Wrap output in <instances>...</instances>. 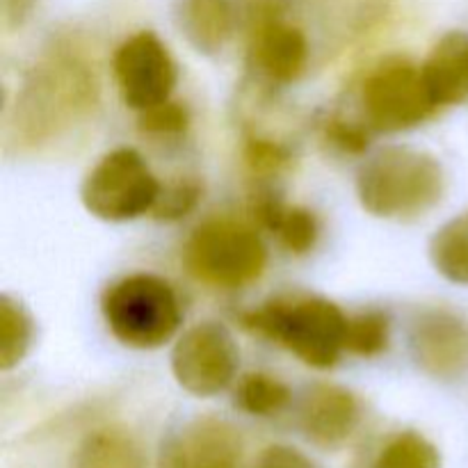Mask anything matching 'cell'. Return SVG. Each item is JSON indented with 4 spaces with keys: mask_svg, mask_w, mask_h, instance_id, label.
I'll return each instance as SVG.
<instances>
[{
    "mask_svg": "<svg viewBox=\"0 0 468 468\" xmlns=\"http://www.w3.org/2000/svg\"><path fill=\"white\" fill-rule=\"evenodd\" d=\"M99 85L90 64L67 48L37 59L14 110L12 131L21 144H44L71 128L96 105Z\"/></svg>",
    "mask_w": 468,
    "mask_h": 468,
    "instance_id": "cell-1",
    "label": "cell"
},
{
    "mask_svg": "<svg viewBox=\"0 0 468 468\" xmlns=\"http://www.w3.org/2000/svg\"><path fill=\"white\" fill-rule=\"evenodd\" d=\"M446 192V172L437 155L407 144L375 151L356 174V199L378 219H419Z\"/></svg>",
    "mask_w": 468,
    "mask_h": 468,
    "instance_id": "cell-2",
    "label": "cell"
},
{
    "mask_svg": "<svg viewBox=\"0 0 468 468\" xmlns=\"http://www.w3.org/2000/svg\"><path fill=\"white\" fill-rule=\"evenodd\" d=\"M240 324L315 370L334 368L346 352L347 315L327 297H272L240 314Z\"/></svg>",
    "mask_w": 468,
    "mask_h": 468,
    "instance_id": "cell-3",
    "label": "cell"
},
{
    "mask_svg": "<svg viewBox=\"0 0 468 468\" xmlns=\"http://www.w3.org/2000/svg\"><path fill=\"white\" fill-rule=\"evenodd\" d=\"M101 314L114 341L142 352L167 346L183 324L176 288L154 272H133L110 283Z\"/></svg>",
    "mask_w": 468,
    "mask_h": 468,
    "instance_id": "cell-4",
    "label": "cell"
},
{
    "mask_svg": "<svg viewBox=\"0 0 468 468\" xmlns=\"http://www.w3.org/2000/svg\"><path fill=\"white\" fill-rule=\"evenodd\" d=\"M268 245L259 229L236 218H210L192 229L183 268L195 282L218 291H242L268 270Z\"/></svg>",
    "mask_w": 468,
    "mask_h": 468,
    "instance_id": "cell-5",
    "label": "cell"
},
{
    "mask_svg": "<svg viewBox=\"0 0 468 468\" xmlns=\"http://www.w3.org/2000/svg\"><path fill=\"white\" fill-rule=\"evenodd\" d=\"M163 183L144 155L133 146H117L96 160L80 186L87 213L103 222L122 224L154 213Z\"/></svg>",
    "mask_w": 468,
    "mask_h": 468,
    "instance_id": "cell-6",
    "label": "cell"
},
{
    "mask_svg": "<svg viewBox=\"0 0 468 468\" xmlns=\"http://www.w3.org/2000/svg\"><path fill=\"white\" fill-rule=\"evenodd\" d=\"M359 101L364 122L378 133L410 131L439 110L425 85L420 64L405 55L379 59L361 82Z\"/></svg>",
    "mask_w": 468,
    "mask_h": 468,
    "instance_id": "cell-7",
    "label": "cell"
},
{
    "mask_svg": "<svg viewBox=\"0 0 468 468\" xmlns=\"http://www.w3.org/2000/svg\"><path fill=\"white\" fill-rule=\"evenodd\" d=\"M172 375L178 387L197 398H213L236 382L240 347L231 329L218 320H201L176 338Z\"/></svg>",
    "mask_w": 468,
    "mask_h": 468,
    "instance_id": "cell-8",
    "label": "cell"
},
{
    "mask_svg": "<svg viewBox=\"0 0 468 468\" xmlns=\"http://www.w3.org/2000/svg\"><path fill=\"white\" fill-rule=\"evenodd\" d=\"M112 78L123 105L140 114L172 99L178 64L155 32L140 30L114 50Z\"/></svg>",
    "mask_w": 468,
    "mask_h": 468,
    "instance_id": "cell-9",
    "label": "cell"
},
{
    "mask_svg": "<svg viewBox=\"0 0 468 468\" xmlns=\"http://www.w3.org/2000/svg\"><path fill=\"white\" fill-rule=\"evenodd\" d=\"M416 366L434 379H460L468 373V320L448 309L420 311L410 329Z\"/></svg>",
    "mask_w": 468,
    "mask_h": 468,
    "instance_id": "cell-10",
    "label": "cell"
},
{
    "mask_svg": "<svg viewBox=\"0 0 468 468\" xmlns=\"http://www.w3.org/2000/svg\"><path fill=\"white\" fill-rule=\"evenodd\" d=\"M242 439L215 416L192 419L163 448L158 468H240Z\"/></svg>",
    "mask_w": 468,
    "mask_h": 468,
    "instance_id": "cell-11",
    "label": "cell"
},
{
    "mask_svg": "<svg viewBox=\"0 0 468 468\" xmlns=\"http://www.w3.org/2000/svg\"><path fill=\"white\" fill-rule=\"evenodd\" d=\"M359 420V400L338 384H315L302 400V430L320 448H341L355 434Z\"/></svg>",
    "mask_w": 468,
    "mask_h": 468,
    "instance_id": "cell-12",
    "label": "cell"
},
{
    "mask_svg": "<svg viewBox=\"0 0 468 468\" xmlns=\"http://www.w3.org/2000/svg\"><path fill=\"white\" fill-rule=\"evenodd\" d=\"M256 69L277 85H292L309 67V39L292 23L272 18L256 30L251 41Z\"/></svg>",
    "mask_w": 468,
    "mask_h": 468,
    "instance_id": "cell-13",
    "label": "cell"
},
{
    "mask_svg": "<svg viewBox=\"0 0 468 468\" xmlns=\"http://www.w3.org/2000/svg\"><path fill=\"white\" fill-rule=\"evenodd\" d=\"M437 108L468 103V32L451 30L420 64Z\"/></svg>",
    "mask_w": 468,
    "mask_h": 468,
    "instance_id": "cell-14",
    "label": "cell"
},
{
    "mask_svg": "<svg viewBox=\"0 0 468 468\" xmlns=\"http://www.w3.org/2000/svg\"><path fill=\"white\" fill-rule=\"evenodd\" d=\"M251 215L261 227L277 233L283 250L295 256L314 251L320 238V222L306 206H288L274 195H259L251 206Z\"/></svg>",
    "mask_w": 468,
    "mask_h": 468,
    "instance_id": "cell-15",
    "label": "cell"
},
{
    "mask_svg": "<svg viewBox=\"0 0 468 468\" xmlns=\"http://www.w3.org/2000/svg\"><path fill=\"white\" fill-rule=\"evenodd\" d=\"M236 16L231 0H183L181 30L199 53H222L231 39Z\"/></svg>",
    "mask_w": 468,
    "mask_h": 468,
    "instance_id": "cell-16",
    "label": "cell"
},
{
    "mask_svg": "<svg viewBox=\"0 0 468 468\" xmlns=\"http://www.w3.org/2000/svg\"><path fill=\"white\" fill-rule=\"evenodd\" d=\"M428 251L434 270L443 279L468 286V210L437 229Z\"/></svg>",
    "mask_w": 468,
    "mask_h": 468,
    "instance_id": "cell-17",
    "label": "cell"
},
{
    "mask_svg": "<svg viewBox=\"0 0 468 468\" xmlns=\"http://www.w3.org/2000/svg\"><path fill=\"white\" fill-rule=\"evenodd\" d=\"M35 341V320L21 300L0 297V370H12L26 359Z\"/></svg>",
    "mask_w": 468,
    "mask_h": 468,
    "instance_id": "cell-18",
    "label": "cell"
},
{
    "mask_svg": "<svg viewBox=\"0 0 468 468\" xmlns=\"http://www.w3.org/2000/svg\"><path fill=\"white\" fill-rule=\"evenodd\" d=\"M78 468H142L140 448L122 430H101L82 443Z\"/></svg>",
    "mask_w": 468,
    "mask_h": 468,
    "instance_id": "cell-19",
    "label": "cell"
},
{
    "mask_svg": "<svg viewBox=\"0 0 468 468\" xmlns=\"http://www.w3.org/2000/svg\"><path fill=\"white\" fill-rule=\"evenodd\" d=\"M292 393L286 384L270 373H247L236 387V405L245 414L268 419L288 407Z\"/></svg>",
    "mask_w": 468,
    "mask_h": 468,
    "instance_id": "cell-20",
    "label": "cell"
},
{
    "mask_svg": "<svg viewBox=\"0 0 468 468\" xmlns=\"http://www.w3.org/2000/svg\"><path fill=\"white\" fill-rule=\"evenodd\" d=\"M388 346H391V320L384 311L368 309L347 315L346 352L361 359H375L384 355Z\"/></svg>",
    "mask_w": 468,
    "mask_h": 468,
    "instance_id": "cell-21",
    "label": "cell"
},
{
    "mask_svg": "<svg viewBox=\"0 0 468 468\" xmlns=\"http://www.w3.org/2000/svg\"><path fill=\"white\" fill-rule=\"evenodd\" d=\"M439 451L419 432H400L382 448L373 468H439Z\"/></svg>",
    "mask_w": 468,
    "mask_h": 468,
    "instance_id": "cell-22",
    "label": "cell"
},
{
    "mask_svg": "<svg viewBox=\"0 0 468 468\" xmlns=\"http://www.w3.org/2000/svg\"><path fill=\"white\" fill-rule=\"evenodd\" d=\"M204 195V186L197 178L183 176L172 183H165L160 190L158 204L154 208V218L163 222H176V219L187 218Z\"/></svg>",
    "mask_w": 468,
    "mask_h": 468,
    "instance_id": "cell-23",
    "label": "cell"
},
{
    "mask_svg": "<svg viewBox=\"0 0 468 468\" xmlns=\"http://www.w3.org/2000/svg\"><path fill=\"white\" fill-rule=\"evenodd\" d=\"M245 165L250 167L251 174L256 176H277L283 169L291 165L292 154L279 142L270 140V137H250L245 142Z\"/></svg>",
    "mask_w": 468,
    "mask_h": 468,
    "instance_id": "cell-24",
    "label": "cell"
},
{
    "mask_svg": "<svg viewBox=\"0 0 468 468\" xmlns=\"http://www.w3.org/2000/svg\"><path fill=\"white\" fill-rule=\"evenodd\" d=\"M190 126V112L178 101H165L140 112V131L151 137H178Z\"/></svg>",
    "mask_w": 468,
    "mask_h": 468,
    "instance_id": "cell-25",
    "label": "cell"
},
{
    "mask_svg": "<svg viewBox=\"0 0 468 468\" xmlns=\"http://www.w3.org/2000/svg\"><path fill=\"white\" fill-rule=\"evenodd\" d=\"M370 128L368 123L361 122H350V119L343 117H329L324 122V137L332 142L336 149H341L343 154H364L368 149L370 142Z\"/></svg>",
    "mask_w": 468,
    "mask_h": 468,
    "instance_id": "cell-26",
    "label": "cell"
},
{
    "mask_svg": "<svg viewBox=\"0 0 468 468\" xmlns=\"http://www.w3.org/2000/svg\"><path fill=\"white\" fill-rule=\"evenodd\" d=\"M254 468H315V464L297 448L274 443L261 452Z\"/></svg>",
    "mask_w": 468,
    "mask_h": 468,
    "instance_id": "cell-27",
    "label": "cell"
},
{
    "mask_svg": "<svg viewBox=\"0 0 468 468\" xmlns=\"http://www.w3.org/2000/svg\"><path fill=\"white\" fill-rule=\"evenodd\" d=\"M37 0H3L5 30H16L30 18Z\"/></svg>",
    "mask_w": 468,
    "mask_h": 468,
    "instance_id": "cell-28",
    "label": "cell"
}]
</instances>
